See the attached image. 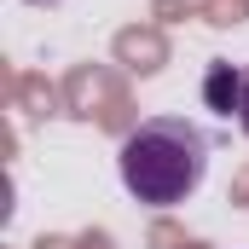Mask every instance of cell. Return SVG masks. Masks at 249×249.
Segmentation results:
<instances>
[{"label": "cell", "instance_id": "6da1fadb", "mask_svg": "<svg viewBox=\"0 0 249 249\" xmlns=\"http://www.w3.org/2000/svg\"><path fill=\"white\" fill-rule=\"evenodd\" d=\"M116 168H122V186L139 203L174 209L209 174V133L197 122H186V116H151L122 139Z\"/></svg>", "mask_w": 249, "mask_h": 249}, {"label": "cell", "instance_id": "7a4b0ae2", "mask_svg": "<svg viewBox=\"0 0 249 249\" xmlns=\"http://www.w3.org/2000/svg\"><path fill=\"white\" fill-rule=\"evenodd\" d=\"M203 99H209V110L232 116V110L244 105V70H232V64H209V75H203Z\"/></svg>", "mask_w": 249, "mask_h": 249}, {"label": "cell", "instance_id": "3957f363", "mask_svg": "<svg viewBox=\"0 0 249 249\" xmlns=\"http://www.w3.org/2000/svg\"><path fill=\"white\" fill-rule=\"evenodd\" d=\"M238 122H244V133H249V70H244V105H238Z\"/></svg>", "mask_w": 249, "mask_h": 249}, {"label": "cell", "instance_id": "277c9868", "mask_svg": "<svg viewBox=\"0 0 249 249\" xmlns=\"http://www.w3.org/2000/svg\"><path fill=\"white\" fill-rule=\"evenodd\" d=\"M29 6H53V0H29Z\"/></svg>", "mask_w": 249, "mask_h": 249}]
</instances>
